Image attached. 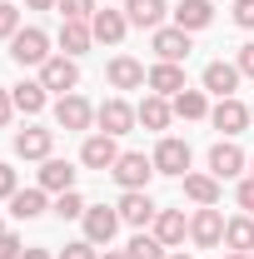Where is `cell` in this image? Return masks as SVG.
<instances>
[{"instance_id": "3", "label": "cell", "mask_w": 254, "mask_h": 259, "mask_svg": "<svg viewBox=\"0 0 254 259\" xmlns=\"http://www.w3.org/2000/svg\"><path fill=\"white\" fill-rule=\"evenodd\" d=\"M224 225H229V220H224L215 204H199L194 220H190V239L199 249H215V244H224Z\"/></svg>"}, {"instance_id": "20", "label": "cell", "mask_w": 254, "mask_h": 259, "mask_svg": "<svg viewBox=\"0 0 254 259\" xmlns=\"http://www.w3.org/2000/svg\"><path fill=\"white\" fill-rule=\"evenodd\" d=\"M209 20H215V5H209V0H180V5H175V25L190 30V35L204 30Z\"/></svg>"}, {"instance_id": "32", "label": "cell", "mask_w": 254, "mask_h": 259, "mask_svg": "<svg viewBox=\"0 0 254 259\" xmlns=\"http://www.w3.org/2000/svg\"><path fill=\"white\" fill-rule=\"evenodd\" d=\"M55 10H60L65 20H95V0H60V5H55Z\"/></svg>"}, {"instance_id": "40", "label": "cell", "mask_w": 254, "mask_h": 259, "mask_svg": "<svg viewBox=\"0 0 254 259\" xmlns=\"http://www.w3.org/2000/svg\"><path fill=\"white\" fill-rule=\"evenodd\" d=\"M10 115H15V100H10L5 85H0V125H10Z\"/></svg>"}, {"instance_id": "27", "label": "cell", "mask_w": 254, "mask_h": 259, "mask_svg": "<svg viewBox=\"0 0 254 259\" xmlns=\"http://www.w3.org/2000/svg\"><path fill=\"white\" fill-rule=\"evenodd\" d=\"M10 214L15 220H40L45 214V190H15L10 194Z\"/></svg>"}, {"instance_id": "45", "label": "cell", "mask_w": 254, "mask_h": 259, "mask_svg": "<svg viewBox=\"0 0 254 259\" xmlns=\"http://www.w3.org/2000/svg\"><path fill=\"white\" fill-rule=\"evenodd\" d=\"M105 259H130V254H105Z\"/></svg>"}, {"instance_id": "42", "label": "cell", "mask_w": 254, "mask_h": 259, "mask_svg": "<svg viewBox=\"0 0 254 259\" xmlns=\"http://www.w3.org/2000/svg\"><path fill=\"white\" fill-rule=\"evenodd\" d=\"M20 259H50V254H45V249H25Z\"/></svg>"}, {"instance_id": "5", "label": "cell", "mask_w": 254, "mask_h": 259, "mask_svg": "<svg viewBox=\"0 0 254 259\" xmlns=\"http://www.w3.org/2000/svg\"><path fill=\"white\" fill-rule=\"evenodd\" d=\"M150 45H155L159 60H170V65H180L194 50V45H190V30H180V25H159V30H150Z\"/></svg>"}, {"instance_id": "23", "label": "cell", "mask_w": 254, "mask_h": 259, "mask_svg": "<svg viewBox=\"0 0 254 259\" xmlns=\"http://www.w3.org/2000/svg\"><path fill=\"white\" fill-rule=\"evenodd\" d=\"M50 145H55L50 130H20L15 135V155L20 160H50Z\"/></svg>"}, {"instance_id": "8", "label": "cell", "mask_w": 254, "mask_h": 259, "mask_svg": "<svg viewBox=\"0 0 254 259\" xmlns=\"http://www.w3.org/2000/svg\"><path fill=\"white\" fill-rule=\"evenodd\" d=\"M115 209H120V220H125V225H135V229L155 225V214H159V209H155V199H150L145 190H125Z\"/></svg>"}, {"instance_id": "48", "label": "cell", "mask_w": 254, "mask_h": 259, "mask_svg": "<svg viewBox=\"0 0 254 259\" xmlns=\"http://www.w3.org/2000/svg\"><path fill=\"white\" fill-rule=\"evenodd\" d=\"M249 164H254V160H249Z\"/></svg>"}, {"instance_id": "6", "label": "cell", "mask_w": 254, "mask_h": 259, "mask_svg": "<svg viewBox=\"0 0 254 259\" xmlns=\"http://www.w3.org/2000/svg\"><path fill=\"white\" fill-rule=\"evenodd\" d=\"M110 175H115L125 190H145V185H150V175H155V160H145L140 150H130V155H120V160H115V169H110Z\"/></svg>"}, {"instance_id": "15", "label": "cell", "mask_w": 254, "mask_h": 259, "mask_svg": "<svg viewBox=\"0 0 254 259\" xmlns=\"http://www.w3.org/2000/svg\"><path fill=\"white\" fill-rule=\"evenodd\" d=\"M185 234H190V220H185V209H159V214H155V239L164 244V249H175Z\"/></svg>"}, {"instance_id": "2", "label": "cell", "mask_w": 254, "mask_h": 259, "mask_svg": "<svg viewBox=\"0 0 254 259\" xmlns=\"http://www.w3.org/2000/svg\"><path fill=\"white\" fill-rule=\"evenodd\" d=\"M40 85L55 90V95H75V85H80V65L70 60V55H50V60L40 65Z\"/></svg>"}, {"instance_id": "25", "label": "cell", "mask_w": 254, "mask_h": 259, "mask_svg": "<svg viewBox=\"0 0 254 259\" xmlns=\"http://www.w3.org/2000/svg\"><path fill=\"white\" fill-rule=\"evenodd\" d=\"M170 115H175V110H170V100H164V95H145V100H140V110H135V120H140L145 130H164V125H170Z\"/></svg>"}, {"instance_id": "11", "label": "cell", "mask_w": 254, "mask_h": 259, "mask_svg": "<svg viewBox=\"0 0 254 259\" xmlns=\"http://www.w3.org/2000/svg\"><path fill=\"white\" fill-rule=\"evenodd\" d=\"M115 160H120L115 135H90V140L80 145V164H90V169H115Z\"/></svg>"}, {"instance_id": "10", "label": "cell", "mask_w": 254, "mask_h": 259, "mask_svg": "<svg viewBox=\"0 0 254 259\" xmlns=\"http://www.w3.org/2000/svg\"><path fill=\"white\" fill-rule=\"evenodd\" d=\"M239 80H244V75H239V65H229V60H209V65H204V90H209V95H220V100L234 95V90H239Z\"/></svg>"}, {"instance_id": "30", "label": "cell", "mask_w": 254, "mask_h": 259, "mask_svg": "<svg viewBox=\"0 0 254 259\" xmlns=\"http://www.w3.org/2000/svg\"><path fill=\"white\" fill-rule=\"evenodd\" d=\"M130 259H164L170 254V249H164V244H159L155 234H135V239H130V249H125Z\"/></svg>"}, {"instance_id": "28", "label": "cell", "mask_w": 254, "mask_h": 259, "mask_svg": "<svg viewBox=\"0 0 254 259\" xmlns=\"http://www.w3.org/2000/svg\"><path fill=\"white\" fill-rule=\"evenodd\" d=\"M170 110H175L180 120H204V115H209V105H204V90H180V95L170 100Z\"/></svg>"}, {"instance_id": "24", "label": "cell", "mask_w": 254, "mask_h": 259, "mask_svg": "<svg viewBox=\"0 0 254 259\" xmlns=\"http://www.w3.org/2000/svg\"><path fill=\"white\" fill-rule=\"evenodd\" d=\"M224 244H229L234 254H254V214L229 220V225H224Z\"/></svg>"}, {"instance_id": "18", "label": "cell", "mask_w": 254, "mask_h": 259, "mask_svg": "<svg viewBox=\"0 0 254 259\" xmlns=\"http://www.w3.org/2000/svg\"><path fill=\"white\" fill-rule=\"evenodd\" d=\"M95 120H100V130L105 135H130V125H135V110H130L125 100H105L95 110Z\"/></svg>"}, {"instance_id": "41", "label": "cell", "mask_w": 254, "mask_h": 259, "mask_svg": "<svg viewBox=\"0 0 254 259\" xmlns=\"http://www.w3.org/2000/svg\"><path fill=\"white\" fill-rule=\"evenodd\" d=\"M25 5H30V10H55L60 0H25Z\"/></svg>"}, {"instance_id": "21", "label": "cell", "mask_w": 254, "mask_h": 259, "mask_svg": "<svg viewBox=\"0 0 254 259\" xmlns=\"http://www.w3.org/2000/svg\"><path fill=\"white\" fill-rule=\"evenodd\" d=\"M95 45V30H90V20H65L60 25V50L75 60V55H85Z\"/></svg>"}, {"instance_id": "29", "label": "cell", "mask_w": 254, "mask_h": 259, "mask_svg": "<svg viewBox=\"0 0 254 259\" xmlns=\"http://www.w3.org/2000/svg\"><path fill=\"white\" fill-rule=\"evenodd\" d=\"M185 194L194 204H220V180L215 175H185Z\"/></svg>"}, {"instance_id": "14", "label": "cell", "mask_w": 254, "mask_h": 259, "mask_svg": "<svg viewBox=\"0 0 254 259\" xmlns=\"http://www.w3.org/2000/svg\"><path fill=\"white\" fill-rule=\"evenodd\" d=\"M145 85H150L155 95H164V100H175L180 90H190V85H185V70H180V65H170V60H159L155 70H150V80H145Z\"/></svg>"}, {"instance_id": "19", "label": "cell", "mask_w": 254, "mask_h": 259, "mask_svg": "<svg viewBox=\"0 0 254 259\" xmlns=\"http://www.w3.org/2000/svg\"><path fill=\"white\" fill-rule=\"evenodd\" d=\"M40 190H55V194H65V190H75V164L70 160H40Z\"/></svg>"}, {"instance_id": "16", "label": "cell", "mask_w": 254, "mask_h": 259, "mask_svg": "<svg viewBox=\"0 0 254 259\" xmlns=\"http://www.w3.org/2000/svg\"><path fill=\"white\" fill-rule=\"evenodd\" d=\"M105 75H110V85H115V90H140V85L150 80V75H145V65H140V60H130V55H115Z\"/></svg>"}, {"instance_id": "17", "label": "cell", "mask_w": 254, "mask_h": 259, "mask_svg": "<svg viewBox=\"0 0 254 259\" xmlns=\"http://www.w3.org/2000/svg\"><path fill=\"white\" fill-rule=\"evenodd\" d=\"M209 120H215V130H224V135H239V130L249 125V105H239V100L229 95V100H220V105L209 110Z\"/></svg>"}, {"instance_id": "13", "label": "cell", "mask_w": 254, "mask_h": 259, "mask_svg": "<svg viewBox=\"0 0 254 259\" xmlns=\"http://www.w3.org/2000/svg\"><path fill=\"white\" fill-rule=\"evenodd\" d=\"M164 15H170L164 0H125V20H130V25H140V30H159Z\"/></svg>"}, {"instance_id": "22", "label": "cell", "mask_w": 254, "mask_h": 259, "mask_svg": "<svg viewBox=\"0 0 254 259\" xmlns=\"http://www.w3.org/2000/svg\"><path fill=\"white\" fill-rule=\"evenodd\" d=\"M90 30H95V40H105V45H120L125 30H130V20H125V10H95Z\"/></svg>"}, {"instance_id": "9", "label": "cell", "mask_w": 254, "mask_h": 259, "mask_svg": "<svg viewBox=\"0 0 254 259\" xmlns=\"http://www.w3.org/2000/svg\"><path fill=\"white\" fill-rule=\"evenodd\" d=\"M120 225H125L120 209H105V204H90V209H85V239H90V244H110Z\"/></svg>"}, {"instance_id": "26", "label": "cell", "mask_w": 254, "mask_h": 259, "mask_svg": "<svg viewBox=\"0 0 254 259\" xmlns=\"http://www.w3.org/2000/svg\"><path fill=\"white\" fill-rule=\"evenodd\" d=\"M10 100H15V110H20V115H40V110H45V100H50V90H45L40 80H25V85H15V90H10Z\"/></svg>"}, {"instance_id": "33", "label": "cell", "mask_w": 254, "mask_h": 259, "mask_svg": "<svg viewBox=\"0 0 254 259\" xmlns=\"http://www.w3.org/2000/svg\"><path fill=\"white\" fill-rule=\"evenodd\" d=\"M15 30H20V10L10 0H0V40H15Z\"/></svg>"}, {"instance_id": "46", "label": "cell", "mask_w": 254, "mask_h": 259, "mask_svg": "<svg viewBox=\"0 0 254 259\" xmlns=\"http://www.w3.org/2000/svg\"><path fill=\"white\" fill-rule=\"evenodd\" d=\"M249 120H254V105H249Z\"/></svg>"}, {"instance_id": "47", "label": "cell", "mask_w": 254, "mask_h": 259, "mask_svg": "<svg viewBox=\"0 0 254 259\" xmlns=\"http://www.w3.org/2000/svg\"><path fill=\"white\" fill-rule=\"evenodd\" d=\"M0 234H5V225H0Z\"/></svg>"}, {"instance_id": "43", "label": "cell", "mask_w": 254, "mask_h": 259, "mask_svg": "<svg viewBox=\"0 0 254 259\" xmlns=\"http://www.w3.org/2000/svg\"><path fill=\"white\" fill-rule=\"evenodd\" d=\"M224 259H254V254H234V249H229V254H224Z\"/></svg>"}, {"instance_id": "37", "label": "cell", "mask_w": 254, "mask_h": 259, "mask_svg": "<svg viewBox=\"0 0 254 259\" xmlns=\"http://www.w3.org/2000/svg\"><path fill=\"white\" fill-rule=\"evenodd\" d=\"M234 65H239V75H249V80H254V40H249V45H239V60H234Z\"/></svg>"}, {"instance_id": "1", "label": "cell", "mask_w": 254, "mask_h": 259, "mask_svg": "<svg viewBox=\"0 0 254 259\" xmlns=\"http://www.w3.org/2000/svg\"><path fill=\"white\" fill-rule=\"evenodd\" d=\"M10 60H15V65H45V60H50V35L35 30V25L15 30V40H10Z\"/></svg>"}, {"instance_id": "4", "label": "cell", "mask_w": 254, "mask_h": 259, "mask_svg": "<svg viewBox=\"0 0 254 259\" xmlns=\"http://www.w3.org/2000/svg\"><path fill=\"white\" fill-rule=\"evenodd\" d=\"M150 160H155V175H180V180H185V169H190V145L175 140V135H164Z\"/></svg>"}, {"instance_id": "44", "label": "cell", "mask_w": 254, "mask_h": 259, "mask_svg": "<svg viewBox=\"0 0 254 259\" xmlns=\"http://www.w3.org/2000/svg\"><path fill=\"white\" fill-rule=\"evenodd\" d=\"M164 259H194V254H164Z\"/></svg>"}, {"instance_id": "38", "label": "cell", "mask_w": 254, "mask_h": 259, "mask_svg": "<svg viewBox=\"0 0 254 259\" xmlns=\"http://www.w3.org/2000/svg\"><path fill=\"white\" fill-rule=\"evenodd\" d=\"M15 190H20V185H15V169H10V164H0V199H10Z\"/></svg>"}, {"instance_id": "12", "label": "cell", "mask_w": 254, "mask_h": 259, "mask_svg": "<svg viewBox=\"0 0 254 259\" xmlns=\"http://www.w3.org/2000/svg\"><path fill=\"white\" fill-rule=\"evenodd\" d=\"M209 175H215V180H234V175H244V150H239L234 140H220V145L209 150Z\"/></svg>"}, {"instance_id": "31", "label": "cell", "mask_w": 254, "mask_h": 259, "mask_svg": "<svg viewBox=\"0 0 254 259\" xmlns=\"http://www.w3.org/2000/svg\"><path fill=\"white\" fill-rule=\"evenodd\" d=\"M85 209H90V204H85L75 190H65L60 199H55V214H60V220H85Z\"/></svg>"}, {"instance_id": "39", "label": "cell", "mask_w": 254, "mask_h": 259, "mask_svg": "<svg viewBox=\"0 0 254 259\" xmlns=\"http://www.w3.org/2000/svg\"><path fill=\"white\" fill-rule=\"evenodd\" d=\"M25 249H20V239L15 234H0V259H20Z\"/></svg>"}, {"instance_id": "34", "label": "cell", "mask_w": 254, "mask_h": 259, "mask_svg": "<svg viewBox=\"0 0 254 259\" xmlns=\"http://www.w3.org/2000/svg\"><path fill=\"white\" fill-rule=\"evenodd\" d=\"M234 25L239 30H254V0H234Z\"/></svg>"}, {"instance_id": "36", "label": "cell", "mask_w": 254, "mask_h": 259, "mask_svg": "<svg viewBox=\"0 0 254 259\" xmlns=\"http://www.w3.org/2000/svg\"><path fill=\"white\" fill-rule=\"evenodd\" d=\"M234 199H239V209H249V214H254V175H249V180H239V194H234Z\"/></svg>"}, {"instance_id": "7", "label": "cell", "mask_w": 254, "mask_h": 259, "mask_svg": "<svg viewBox=\"0 0 254 259\" xmlns=\"http://www.w3.org/2000/svg\"><path fill=\"white\" fill-rule=\"evenodd\" d=\"M90 120H95V105L85 95H60L55 100V125L60 130H90Z\"/></svg>"}, {"instance_id": "35", "label": "cell", "mask_w": 254, "mask_h": 259, "mask_svg": "<svg viewBox=\"0 0 254 259\" xmlns=\"http://www.w3.org/2000/svg\"><path fill=\"white\" fill-rule=\"evenodd\" d=\"M60 259H95V244H90V239H75V244H65Z\"/></svg>"}]
</instances>
